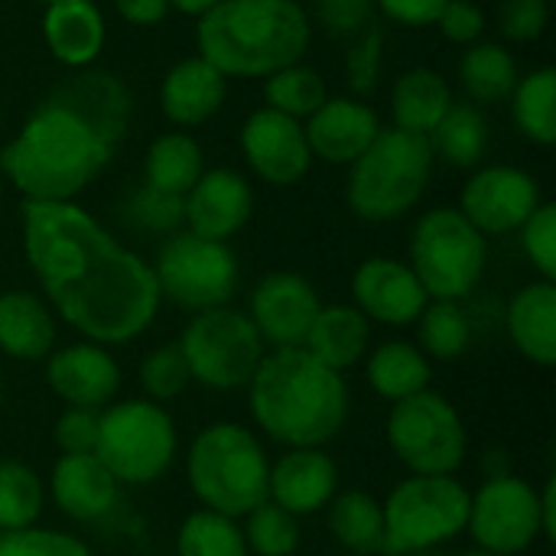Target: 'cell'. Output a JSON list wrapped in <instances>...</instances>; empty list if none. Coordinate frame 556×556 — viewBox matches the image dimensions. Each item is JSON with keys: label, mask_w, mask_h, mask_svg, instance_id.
<instances>
[{"label": "cell", "mask_w": 556, "mask_h": 556, "mask_svg": "<svg viewBox=\"0 0 556 556\" xmlns=\"http://www.w3.org/2000/svg\"><path fill=\"white\" fill-rule=\"evenodd\" d=\"M440 33L450 39V42H459V46H472L479 42L482 29H485V13L472 3V0H450L443 7V13L437 16Z\"/></svg>", "instance_id": "obj_49"}, {"label": "cell", "mask_w": 556, "mask_h": 556, "mask_svg": "<svg viewBox=\"0 0 556 556\" xmlns=\"http://www.w3.org/2000/svg\"><path fill=\"white\" fill-rule=\"evenodd\" d=\"M459 78L476 104H498L518 85V62L498 42H472L459 62Z\"/></svg>", "instance_id": "obj_35"}, {"label": "cell", "mask_w": 556, "mask_h": 556, "mask_svg": "<svg viewBox=\"0 0 556 556\" xmlns=\"http://www.w3.org/2000/svg\"><path fill=\"white\" fill-rule=\"evenodd\" d=\"M375 339V326L352 306V303H323L316 313L303 349L319 358L326 368L349 375L355 365L365 362Z\"/></svg>", "instance_id": "obj_27"}, {"label": "cell", "mask_w": 556, "mask_h": 556, "mask_svg": "<svg viewBox=\"0 0 556 556\" xmlns=\"http://www.w3.org/2000/svg\"><path fill=\"white\" fill-rule=\"evenodd\" d=\"M0 205H3V186H0Z\"/></svg>", "instance_id": "obj_57"}, {"label": "cell", "mask_w": 556, "mask_h": 556, "mask_svg": "<svg viewBox=\"0 0 556 556\" xmlns=\"http://www.w3.org/2000/svg\"><path fill=\"white\" fill-rule=\"evenodd\" d=\"M309 16L300 0H222L199 16V55L225 78H267L309 49Z\"/></svg>", "instance_id": "obj_4"}, {"label": "cell", "mask_w": 556, "mask_h": 556, "mask_svg": "<svg viewBox=\"0 0 556 556\" xmlns=\"http://www.w3.org/2000/svg\"><path fill=\"white\" fill-rule=\"evenodd\" d=\"M469 495L456 476H407L384 498V556L440 551L466 534Z\"/></svg>", "instance_id": "obj_8"}, {"label": "cell", "mask_w": 556, "mask_h": 556, "mask_svg": "<svg viewBox=\"0 0 556 556\" xmlns=\"http://www.w3.org/2000/svg\"><path fill=\"white\" fill-rule=\"evenodd\" d=\"M384 443L407 476H459L469 459V427L459 407L433 388L391 404Z\"/></svg>", "instance_id": "obj_10"}, {"label": "cell", "mask_w": 556, "mask_h": 556, "mask_svg": "<svg viewBox=\"0 0 556 556\" xmlns=\"http://www.w3.org/2000/svg\"><path fill=\"white\" fill-rule=\"evenodd\" d=\"M342 556H358V554H342Z\"/></svg>", "instance_id": "obj_59"}, {"label": "cell", "mask_w": 556, "mask_h": 556, "mask_svg": "<svg viewBox=\"0 0 556 556\" xmlns=\"http://www.w3.org/2000/svg\"><path fill=\"white\" fill-rule=\"evenodd\" d=\"M59 345V319L36 290L0 293V355L20 365H36Z\"/></svg>", "instance_id": "obj_23"}, {"label": "cell", "mask_w": 556, "mask_h": 556, "mask_svg": "<svg viewBox=\"0 0 556 556\" xmlns=\"http://www.w3.org/2000/svg\"><path fill=\"white\" fill-rule=\"evenodd\" d=\"M511 114L518 130L541 143L551 147L556 140V68L544 65L525 78H518L511 91Z\"/></svg>", "instance_id": "obj_37"}, {"label": "cell", "mask_w": 556, "mask_h": 556, "mask_svg": "<svg viewBox=\"0 0 556 556\" xmlns=\"http://www.w3.org/2000/svg\"><path fill=\"white\" fill-rule=\"evenodd\" d=\"M430 140L401 127H381L375 143L352 163L345 199L371 225H388L417 208L433 173Z\"/></svg>", "instance_id": "obj_6"}, {"label": "cell", "mask_w": 556, "mask_h": 556, "mask_svg": "<svg viewBox=\"0 0 556 556\" xmlns=\"http://www.w3.org/2000/svg\"><path fill=\"white\" fill-rule=\"evenodd\" d=\"M182 453L169 407L147 397H117L98 414L94 456L121 489H150L169 476Z\"/></svg>", "instance_id": "obj_7"}, {"label": "cell", "mask_w": 556, "mask_h": 556, "mask_svg": "<svg viewBox=\"0 0 556 556\" xmlns=\"http://www.w3.org/2000/svg\"><path fill=\"white\" fill-rule=\"evenodd\" d=\"M42 36L52 59L68 68H88L104 49V16L91 0L46 3Z\"/></svg>", "instance_id": "obj_28"}, {"label": "cell", "mask_w": 556, "mask_h": 556, "mask_svg": "<svg viewBox=\"0 0 556 556\" xmlns=\"http://www.w3.org/2000/svg\"><path fill=\"white\" fill-rule=\"evenodd\" d=\"M241 150L254 176L280 189L296 186L309 173V163H313L303 124L274 108H261L244 121Z\"/></svg>", "instance_id": "obj_18"}, {"label": "cell", "mask_w": 556, "mask_h": 556, "mask_svg": "<svg viewBox=\"0 0 556 556\" xmlns=\"http://www.w3.org/2000/svg\"><path fill=\"white\" fill-rule=\"evenodd\" d=\"M466 538L476 551L502 556H525L534 551L541 534V492L518 472L485 476L469 495Z\"/></svg>", "instance_id": "obj_13"}, {"label": "cell", "mask_w": 556, "mask_h": 556, "mask_svg": "<svg viewBox=\"0 0 556 556\" xmlns=\"http://www.w3.org/2000/svg\"><path fill=\"white\" fill-rule=\"evenodd\" d=\"M0 556H94L91 547L68 531L59 528H23V531H7L0 538Z\"/></svg>", "instance_id": "obj_44"}, {"label": "cell", "mask_w": 556, "mask_h": 556, "mask_svg": "<svg viewBox=\"0 0 556 556\" xmlns=\"http://www.w3.org/2000/svg\"><path fill=\"white\" fill-rule=\"evenodd\" d=\"M407 264L430 300L466 303L485 277L489 238L479 235L459 208L440 205L414 225Z\"/></svg>", "instance_id": "obj_9"}, {"label": "cell", "mask_w": 556, "mask_h": 556, "mask_svg": "<svg viewBox=\"0 0 556 556\" xmlns=\"http://www.w3.org/2000/svg\"><path fill=\"white\" fill-rule=\"evenodd\" d=\"M52 443H55L59 456L94 453L98 414L94 410H78V407H62V414L52 420Z\"/></svg>", "instance_id": "obj_46"}, {"label": "cell", "mask_w": 556, "mask_h": 556, "mask_svg": "<svg viewBox=\"0 0 556 556\" xmlns=\"http://www.w3.org/2000/svg\"><path fill=\"white\" fill-rule=\"evenodd\" d=\"M365 384L375 397L397 404L433 384V362L417 349L414 339H384L365 355Z\"/></svg>", "instance_id": "obj_29"}, {"label": "cell", "mask_w": 556, "mask_h": 556, "mask_svg": "<svg viewBox=\"0 0 556 556\" xmlns=\"http://www.w3.org/2000/svg\"><path fill=\"white\" fill-rule=\"evenodd\" d=\"M23 257L55 319L78 339L121 349L147 336L160 316L150 261L78 202H26Z\"/></svg>", "instance_id": "obj_1"}, {"label": "cell", "mask_w": 556, "mask_h": 556, "mask_svg": "<svg viewBox=\"0 0 556 556\" xmlns=\"http://www.w3.org/2000/svg\"><path fill=\"white\" fill-rule=\"evenodd\" d=\"M244 391L257 437L280 450H326L352 417L345 375L306 349H267Z\"/></svg>", "instance_id": "obj_2"}, {"label": "cell", "mask_w": 556, "mask_h": 556, "mask_svg": "<svg viewBox=\"0 0 556 556\" xmlns=\"http://www.w3.org/2000/svg\"><path fill=\"white\" fill-rule=\"evenodd\" d=\"M456 556H502V554H489V551H476V547H472V551H463V554H456Z\"/></svg>", "instance_id": "obj_54"}, {"label": "cell", "mask_w": 556, "mask_h": 556, "mask_svg": "<svg viewBox=\"0 0 556 556\" xmlns=\"http://www.w3.org/2000/svg\"><path fill=\"white\" fill-rule=\"evenodd\" d=\"M42 3H59V0H42Z\"/></svg>", "instance_id": "obj_58"}, {"label": "cell", "mask_w": 556, "mask_h": 556, "mask_svg": "<svg viewBox=\"0 0 556 556\" xmlns=\"http://www.w3.org/2000/svg\"><path fill=\"white\" fill-rule=\"evenodd\" d=\"M46 498L62 518L75 525H98L114 515L121 502V485L94 453L59 456L46 479Z\"/></svg>", "instance_id": "obj_21"}, {"label": "cell", "mask_w": 556, "mask_h": 556, "mask_svg": "<svg viewBox=\"0 0 556 556\" xmlns=\"http://www.w3.org/2000/svg\"><path fill=\"white\" fill-rule=\"evenodd\" d=\"M339 463L326 450H283L270 459L267 502L293 518H313L339 495Z\"/></svg>", "instance_id": "obj_20"}, {"label": "cell", "mask_w": 556, "mask_h": 556, "mask_svg": "<svg viewBox=\"0 0 556 556\" xmlns=\"http://www.w3.org/2000/svg\"><path fill=\"white\" fill-rule=\"evenodd\" d=\"M349 290H352V306L371 326H384V329H410L424 313V306L430 303L410 264L384 254L362 261L352 274Z\"/></svg>", "instance_id": "obj_17"}, {"label": "cell", "mask_w": 556, "mask_h": 556, "mask_svg": "<svg viewBox=\"0 0 556 556\" xmlns=\"http://www.w3.org/2000/svg\"><path fill=\"white\" fill-rule=\"evenodd\" d=\"M521 231V248L531 261V267L541 274V280L556 283V205L541 202L534 215L518 228Z\"/></svg>", "instance_id": "obj_45"}, {"label": "cell", "mask_w": 556, "mask_h": 556, "mask_svg": "<svg viewBox=\"0 0 556 556\" xmlns=\"http://www.w3.org/2000/svg\"><path fill=\"white\" fill-rule=\"evenodd\" d=\"M150 267L160 296L189 316L231 306L241 283V264L235 251L225 241H208L192 231L169 235Z\"/></svg>", "instance_id": "obj_12"}, {"label": "cell", "mask_w": 556, "mask_h": 556, "mask_svg": "<svg viewBox=\"0 0 556 556\" xmlns=\"http://www.w3.org/2000/svg\"><path fill=\"white\" fill-rule=\"evenodd\" d=\"M46 479L23 459H0V531L39 525L46 511Z\"/></svg>", "instance_id": "obj_36"}, {"label": "cell", "mask_w": 556, "mask_h": 556, "mask_svg": "<svg viewBox=\"0 0 556 556\" xmlns=\"http://www.w3.org/2000/svg\"><path fill=\"white\" fill-rule=\"evenodd\" d=\"M264 98H267V108L300 121V117H309L329 94H326L323 75L316 68L296 62V65H287L274 75H267Z\"/></svg>", "instance_id": "obj_41"}, {"label": "cell", "mask_w": 556, "mask_h": 556, "mask_svg": "<svg viewBox=\"0 0 556 556\" xmlns=\"http://www.w3.org/2000/svg\"><path fill=\"white\" fill-rule=\"evenodd\" d=\"M114 7L134 26H156L169 13V3L166 0H114Z\"/></svg>", "instance_id": "obj_51"}, {"label": "cell", "mask_w": 556, "mask_h": 556, "mask_svg": "<svg viewBox=\"0 0 556 556\" xmlns=\"http://www.w3.org/2000/svg\"><path fill=\"white\" fill-rule=\"evenodd\" d=\"M254 212L251 182L228 166L205 169L195 186L182 195V218L186 231L208 238V241H231Z\"/></svg>", "instance_id": "obj_19"}, {"label": "cell", "mask_w": 556, "mask_h": 556, "mask_svg": "<svg viewBox=\"0 0 556 556\" xmlns=\"http://www.w3.org/2000/svg\"><path fill=\"white\" fill-rule=\"evenodd\" d=\"M453 104V91L450 81L427 65H417L410 72H404L394 88H391V117L394 127L407 130V134H420L430 137L433 127L443 121V114Z\"/></svg>", "instance_id": "obj_30"}, {"label": "cell", "mask_w": 556, "mask_h": 556, "mask_svg": "<svg viewBox=\"0 0 556 556\" xmlns=\"http://www.w3.org/2000/svg\"><path fill=\"white\" fill-rule=\"evenodd\" d=\"M176 345L189 365L192 384L215 394L244 391L267 355V345L257 336L254 323L244 309L235 306L192 313Z\"/></svg>", "instance_id": "obj_11"}, {"label": "cell", "mask_w": 556, "mask_h": 556, "mask_svg": "<svg viewBox=\"0 0 556 556\" xmlns=\"http://www.w3.org/2000/svg\"><path fill=\"white\" fill-rule=\"evenodd\" d=\"M137 384H140V394L153 404L169 407L173 401H179L192 388V375L179 345L176 342L153 345L137 365Z\"/></svg>", "instance_id": "obj_40"}, {"label": "cell", "mask_w": 556, "mask_h": 556, "mask_svg": "<svg viewBox=\"0 0 556 556\" xmlns=\"http://www.w3.org/2000/svg\"><path fill=\"white\" fill-rule=\"evenodd\" d=\"M316 16L332 36H358L371 26L375 0H316Z\"/></svg>", "instance_id": "obj_48"}, {"label": "cell", "mask_w": 556, "mask_h": 556, "mask_svg": "<svg viewBox=\"0 0 556 556\" xmlns=\"http://www.w3.org/2000/svg\"><path fill=\"white\" fill-rule=\"evenodd\" d=\"M551 23V0H505L498 7V29L511 42L538 39Z\"/></svg>", "instance_id": "obj_47"}, {"label": "cell", "mask_w": 556, "mask_h": 556, "mask_svg": "<svg viewBox=\"0 0 556 556\" xmlns=\"http://www.w3.org/2000/svg\"><path fill=\"white\" fill-rule=\"evenodd\" d=\"M0 538H3V531H0Z\"/></svg>", "instance_id": "obj_60"}, {"label": "cell", "mask_w": 556, "mask_h": 556, "mask_svg": "<svg viewBox=\"0 0 556 556\" xmlns=\"http://www.w3.org/2000/svg\"><path fill=\"white\" fill-rule=\"evenodd\" d=\"M541 534L547 544L556 541V479L551 476L541 489Z\"/></svg>", "instance_id": "obj_52"}, {"label": "cell", "mask_w": 556, "mask_h": 556, "mask_svg": "<svg viewBox=\"0 0 556 556\" xmlns=\"http://www.w3.org/2000/svg\"><path fill=\"white\" fill-rule=\"evenodd\" d=\"M49 94L65 101L85 121H91L114 147H121V140L127 137V127H130V91H127V85L117 75L101 72V68H85L78 75L59 81Z\"/></svg>", "instance_id": "obj_26"}, {"label": "cell", "mask_w": 556, "mask_h": 556, "mask_svg": "<svg viewBox=\"0 0 556 556\" xmlns=\"http://www.w3.org/2000/svg\"><path fill=\"white\" fill-rule=\"evenodd\" d=\"M541 202V186L531 173L518 166H485L466 179L459 212L479 235L498 238L518 231Z\"/></svg>", "instance_id": "obj_15"}, {"label": "cell", "mask_w": 556, "mask_h": 556, "mask_svg": "<svg viewBox=\"0 0 556 556\" xmlns=\"http://www.w3.org/2000/svg\"><path fill=\"white\" fill-rule=\"evenodd\" d=\"M46 365V388L62 401V407L94 410L101 414L121 397L124 388V368L114 355V349L75 339L65 345H55Z\"/></svg>", "instance_id": "obj_14"}, {"label": "cell", "mask_w": 556, "mask_h": 556, "mask_svg": "<svg viewBox=\"0 0 556 556\" xmlns=\"http://www.w3.org/2000/svg\"><path fill=\"white\" fill-rule=\"evenodd\" d=\"M225 91L228 78L202 55H189L166 72L160 85V108L176 127H199L218 114Z\"/></svg>", "instance_id": "obj_25"}, {"label": "cell", "mask_w": 556, "mask_h": 556, "mask_svg": "<svg viewBox=\"0 0 556 556\" xmlns=\"http://www.w3.org/2000/svg\"><path fill=\"white\" fill-rule=\"evenodd\" d=\"M303 134L313 156L336 166H352L381 134V117L365 101L326 98L303 124Z\"/></svg>", "instance_id": "obj_22"}, {"label": "cell", "mask_w": 556, "mask_h": 556, "mask_svg": "<svg viewBox=\"0 0 556 556\" xmlns=\"http://www.w3.org/2000/svg\"><path fill=\"white\" fill-rule=\"evenodd\" d=\"M427 140H430L433 156H440L443 163L459 166V169H472V166H479V160L489 150V121L476 104H469V101L456 104L453 101Z\"/></svg>", "instance_id": "obj_34"}, {"label": "cell", "mask_w": 556, "mask_h": 556, "mask_svg": "<svg viewBox=\"0 0 556 556\" xmlns=\"http://www.w3.org/2000/svg\"><path fill=\"white\" fill-rule=\"evenodd\" d=\"M450 0H375L381 13L401 26H433Z\"/></svg>", "instance_id": "obj_50"}, {"label": "cell", "mask_w": 556, "mask_h": 556, "mask_svg": "<svg viewBox=\"0 0 556 556\" xmlns=\"http://www.w3.org/2000/svg\"><path fill=\"white\" fill-rule=\"evenodd\" d=\"M326 528L342 554L384 556V515L381 498L365 489L339 492L326 508Z\"/></svg>", "instance_id": "obj_31"}, {"label": "cell", "mask_w": 556, "mask_h": 556, "mask_svg": "<svg viewBox=\"0 0 556 556\" xmlns=\"http://www.w3.org/2000/svg\"><path fill=\"white\" fill-rule=\"evenodd\" d=\"M384 68V33L381 26H368L345 52V81L355 98H371L381 85Z\"/></svg>", "instance_id": "obj_43"}, {"label": "cell", "mask_w": 556, "mask_h": 556, "mask_svg": "<svg viewBox=\"0 0 556 556\" xmlns=\"http://www.w3.org/2000/svg\"><path fill=\"white\" fill-rule=\"evenodd\" d=\"M169 7H176L179 13H186V16H202V13H208L212 7H218L222 0H166Z\"/></svg>", "instance_id": "obj_53"}, {"label": "cell", "mask_w": 556, "mask_h": 556, "mask_svg": "<svg viewBox=\"0 0 556 556\" xmlns=\"http://www.w3.org/2000/svg\"><path fill=\"white\" fill-rule=\"evenodd\" d=\"M241 534L248 556H296L303 544L300 518L277 508L274 502L257 505L241 518Z\"/></svg>", "instance_id": "obj_39"}, {"label": "cell", "mask_w": 556, "mask_h": 556, "mask_svg": "<svg viewBox=\"0 0 556 556\" xmlns=\"http://www.w3.org/2000/svg\"><path fill=\"white\" fill-rule=\"evenodd\" d=\"M407 556H440V551H427V554H407Z\"/></svg>", "instance_id": "obj_55"}, {"label": "cell", "mask_w": 556, "mask_h": 556, "mask_svg": "<svg viewBox=\"0 0 556 556\" xmlns=\"http://www.w3.org/2000/svg\"><path fill=\"white\" fill-rule=\"evenodd\" d=\"M505 332L511 349L534 368L556 365V283L531 280L518 287L505 306Z\"/></svg>", "instance_id": "obj_24"}, {"label": "cell", "mask_w": 556, "mask_h": 556, "mask_svg": "<svg viewBox=\"0 0 556 556\" xmlns=\"http://www.w3.org/2000/svg\"><path fill=\"white\" fill-rule=\"evenodd\" d=\"M114 150L91 121L46 94L0 150V169L26 202H75L101 176Z\"/></svg>", "instance_id": "obj_3"}, {"label": "cell", "mask_w": 556, "mask_h": 556, "mask_svg": "<svg viewBox=\"0 0 556 556\" xmlns=\"http://www.w3.org/2000/svg\"><path fill=\"white\" fill-rule=\"evenodd\" d=\"M202 173H205L202 147L189 134L176 130L150 143L147 163H143V179H147L143 186L169 192V195H186Z\"/></svg>", "instance_id": "obj_33"}, {"label": "cell", "mask_w": 556, "mask_h": 556, "mask_svg": "<svg viewBox=\"0 0 556 556\" xmlns=\"http://www.w3.org/2000/svg\"><path fill=\"white\" fill-rule=\"evenodd\" d=\"M0 407H3V378H0Z\"/></svg>", "instance_id": "obj_56"}, {"label": "cell", "mask_w": 556, "mask_h": 556, "mask_svg": "<svg viewBox=\"0 0 556 556\" xmlns=\"http://www.w3.org/2000/svg\"><path fill=\"white\" fill-rule=\"evenodd\" d=\"M186 485L199 508L244 518L267 502L270 453L254 427L238 420L205 424L182 453Z\"/></svg>", "instance_id": "obj_5"}, {"label": "cell", "mask_w": 556, "mask_h": 556, "mask_svg": "<svg viewBox=\"0 0 556 556\" xmlns=\"http://www.w3.org/2000/svg\"><path fill=\"white\" fill-rule=\"evenodd\" d=\"M173 551L176 556H248L241 521L208 508H195L179 521Z\"/></svg>", "instance_id": "obj_38"}, {"label": "cell", "mask_w": 556, "mask_h": 556, "mask_svg": "<svg viewBox=\"0 0 556 556\" xmlns=\"http://www.w3.org/2000/svg\"><path fill=\"white\" fill-rule=\"evenodd\" d=\"M319 309L323 300L316 287L296 270L264 274L248 300V319L267 349H303Z\"/></svg>", "instance_id": "obj_16"}, {"label": "cell", "mask_w": 556, "mask_h": 556, "mask_svg": "<svg viewBox=\"0 0 556 556\" xmlns=\"http://www.w3.org/2000/svg\"><path fill=\"white\" fill-rule=\"evenodd\" d=\"M417 329V349L430 358V362H459L469 355L472 342H476V319L466 309V303H453V300H430L424 306V313L414 323Z\"/></svg>", "instance_id": "obj_32"}, {"label": "cell", "mask_w": 556, "mask_h": 556, "mask_svg": "<svg viewBox=\"0 0 556 556\" xmlns=\"http://www.w3.org/2000/svg\"><path fill=\"white\" fill-rule=\"evenodd\" d=\"M124 222L147 235H176L186 225L182 195H169V192L143 186L124 202Z\"/></svg>", "instance_id": "obj_42"}]
</instances>
